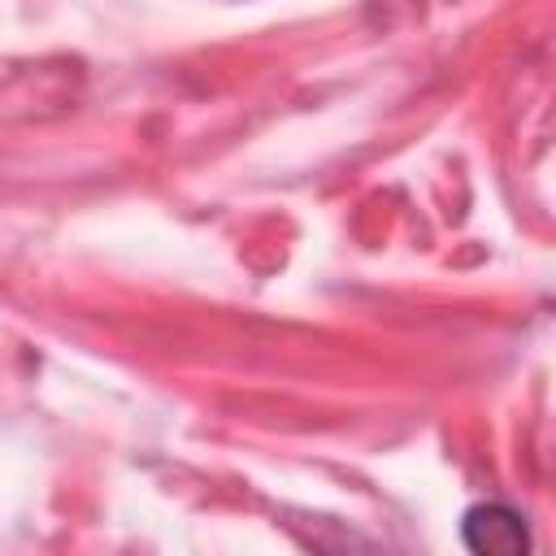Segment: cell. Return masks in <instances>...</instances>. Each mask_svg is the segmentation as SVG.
I'll return each mask as SVG.
<instances>
[{
  "mask_svg": "<svg viewBox=\"0 0 556 556\" xmlns=\"http://www.w3.org/2000/svg\"><path fill=\"white\" fill-rule=\"evenodd\" d=\"M460 539L478 556H526L530 552V526L504 500H482V504L465 508Z\"/></svg>",
  "mask_w": 556,
  "mask_h": 556,
  "instance_id": "1",
  "label": "cell"
}]
</instances>
